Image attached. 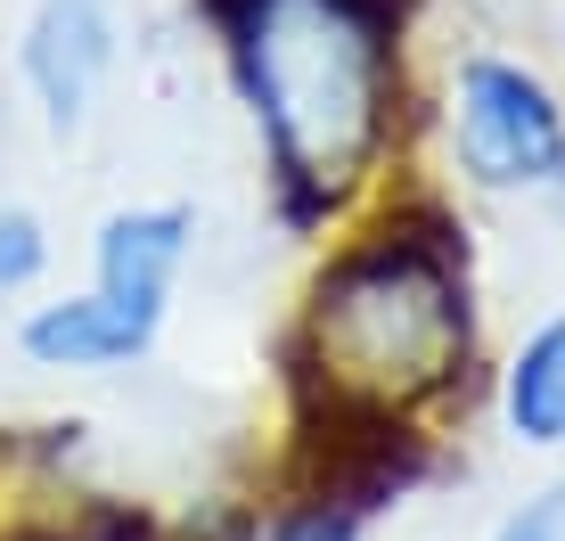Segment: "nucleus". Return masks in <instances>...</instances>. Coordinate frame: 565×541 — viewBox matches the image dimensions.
<instances>
[{
    "label": "nucleus",
    "instance_id": "nucleus-1",
    "mask_svg": "<svg viewBox=\"0 0 565 541\" xmlns=\"http://www.w3.org/2000/svg\"><path fill=\"white\" fill-rule=\"evenodd\" d=\"M296 394L328 435H426L476 378V270L443 205L353 222L296 304Z\"/></svg>",
    "mask_w": 565,
    "mask_h": 541
},
{
    "label": "nucleus",
    "instance_id": "nucleus-2",
    "mask_svg": "<svg viewBox=\"0 0 565 541\" xmlns=\"http://www.w3.org/2000/svg\"><path fill=\"white\" fill-rule=\"evenodd\" d=\"M296 230H344L402 148L394 0H205Z\"/></svg>",
    "mask_w": 565,
    "mask_h": 541
},
{
    "label": "nucleus",
    "instance_id": "nucleus-3",
    "mask_svg": "<svg viewBox=\"0 0 565 541\" xmlns=\"http://www.w3.org/2000/svg\"><path fill=\"white\" fill-rule=\"evenodd\" d=\"M198 246V205H124L90 238V287L66 304H42L17 344L33 370H124L164 337L181 263Z\"/></svg>",
    "mask_w": 565,
    "mask_h": 541
},
{
    "label": "nucleus",
    "instance_id": "nucleus-4",
    "mask_svg": "<svg viewBox=\"0 0 565 541\" xmlns=\"http://www.w3.org/2000/svg\"><path fill=\"white\" fill-rule=\"evenodd\" d=\"M451 148L459 172L500 198H533L565 181V99L516 57H459L451 74Z\"/></svg>",
    "mask_w": 565,
    "mask_h": 541
},
{
    "label": "nucleus",
    "instance_id": "nucleus-5",
    "mask_svg": "<svg viewBox=\"0 0 565 541\" xmlns=\"http://www.w3.org/2000/svg\"><path fill=\"white\" fill-rule=\"evenodd\" d=\"M115 50H124V17L115 0H33L25 42H17V66H25V91L42 99L50 131H83L90 107H99Z\"/></svg>",
    "mask_w": 565,
    "mask_h": 541
},
{
    "label": "nucleus",
    "instance_id": "nucleus-6",
    "mask_svg": "<svg viewBox=\"0 0 565 541\" xmlns=\"http://www.w3.org/2000/svg\"><path fill=\"white\" fill-rule=\"evenodd\" d=\"M500 427L524 452H565V312H550L500 370Z\"/></svg>",
    "mask_w": 565,
    "mask_h": 541
},
{
    "label": "nucleus",
    "instance_id": "nucleus-7",
    "mask_svg": "<svg viewBox=\"0 0 565 541\" xmlns=\"http://www.w3.org/2000/svg\"><path fill=\"white\" fill-rule=\"evenodd\" d=\"M246 541H369V517H353V509H337V500H279V509L263 517Z\"/></svg>",
    "mask_w": 565,
    "mask_h": 541
},
{
    "label": "nucleus",
    "instance_id": "nucleus-8",
    "mask_svg": "<svg viewBox=\"0 0 565 541\" xmlns=\"http://www.w3.org/2000/svg\"><path fill=\"white\" fill-rule=\"evenodd\" d=\"M42 263H50V246H42V222L33 214H0V312H9L17 296H25L33 279H42Z\"/></svg>",
    "mask_w": 565,
    "mask_h": 541
},
{
    "label": "nucleus",
    "instance_id": "nucleus-9",
    "mask_svg": "<svg viewBox=\"0 0 565 541\" xmlns=\"http://www.w3.org/2000/svg\"><path fill=\"white\" fill-rule=\"evenodd\" d=\"M492 541H565V485H541V492H524L516 509L492 526Z\"/></svg>",
    "mask_w": 565,
    "mask_h": 541
},
{
    "label": "nucleus",
    "instance_id": "nucleus-10",
    "mask_svg": "<svg viewBox=\"0 0 565 541\" xmlns=\"http://www.w3.org/2000/svg\"><path fill=\"white\" fill-rule=\"evenodd\" d=\"M66 541H164L156 526H140V517H107V526H90V533H66Z\"/></svg>",
    "mask_w": 565,
    "mask_h": 541
}]
</instances>
